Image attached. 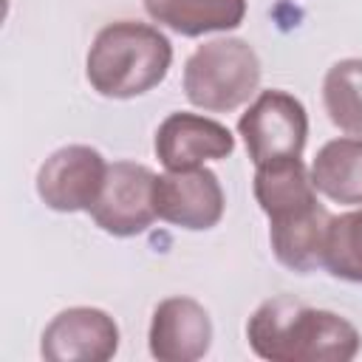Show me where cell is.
I'll list each match as a JSON object with an SVG mask.
<instances>
[{
	"label": "cell",
	"instance_id": "obj_15",
	"mask_svg": "<svg viewBox=\"0 0 362 362\" xmlns=\"http://www.w3.org/2000/svg\"><path fill=\"white\" fill-rule=\"evenodd\" d=\"M322 269L337 280L362 283V206L337 218L331 215Z\"/></svg>",
	"mask_w": 362,
	"mask_h": 362
},
{
	"label": "cell",
	"instance_id": "obj_8",
	"mask_svg": "<svg viewBox=\"0 0 362 362\" xmlns=\"http://www.w3.org/2000/svg\"><path fill=\"white\" fill-rule=\"evenodd\" d=\"M266 218H269V243L280 266L297 274H311L322 269L331 212L320 204L317 195L277 206L266 212Z\"/></svg>",
	"mask_w": 362,
	"mask_h": 362
},
{
	"label": "cell",
	"instance_id": "obj_10",
	"mask_svg": "<svg viewBox=\"0 0 362 362\" xmlns=\"http://www.w3.org/2000/svg\"><path fill=\"white\" fill-rule=\"evenodd\" d=\"M153 150L164 170H192L204 161H221L232 156L235 136L226 124L198 113H170L153 139Z\"/></svg>",
	"mask_w": 362,
	"mask_h": 362
},
{
	"label": "cell",
	"instance_id": "obj_2",
	"mask_svg": "<svg viewBox=\"0 0 362 362\" xmlns=\"http://www.w3.org/2000/svg\"><path fill=\"white\" fill-rule=\"evenodd\" d=\"M170 65L173 45L156 25L116 20L93 37L85 76L105 99H136L161 85Z\"/></svg>",
	"mask_w": 362,
	"mask_h": 362
},
{
	"label": "cell",
	"instance_id": "obj_11",
	"mask_svg": "<svg viewBox=\"0 0 362 362\" xmlns=\"http://www.w3.org/2000/svg\"><path fill=\"white\" fill-rule=\"evenodd\" d=\"M150 356L158 362H195L209 354L212 320L192 297H167L153 308L147 331Z\"/></svg>",
	"mask_w": 362,
	"mask_h": 362
},
{
	"label": "cell",
	"instance_id": "obj_3",
	"mask_svg": "<svg viewBox=\"0 0 362 362\" xmlns=\"http://www.w3.org/2000/svg\"><path fill=\"white\" fill-rule=\"evenodd\" d=\"M260 85V59L240 37L198 45L184 65V96L206 113H229L252 99Z\"/></svg>",
	"mask_w": 362,
	"mask_h": 362
},
{
	"label": "cell",
	"instance_id": "obj_5",
	"mask_svg": "<svg viewBox=\"0 0 362 362\" xmlns=\"http://www.w3.org/2000/svg\"><path fill=\"white\" fill-rule=\"evenodd\" d=\"M156 173L136 161H113L107 164L105 187L90 206L93 223L113 238L141 235L156 215Z\"/></svg>",
	"mask_w": 362,
	"mask_h": 362
},
{
	"label": "cell",
	"instance_id": "obj_6",
	"mask_svg": "<svg viewBox=\"0 0 362 362\" xmlns=\"http://www.w3.org/2000/svg\"><path fill=\"white\" fill-rule=\"evenodd\" d=\"M107 175V161L96 147L65 144L37 170V195L54 212H90Z\"/></svg>",
	"mask_w": 362,
	"mask_h": 362
},
{
	"label": "cell",
	"instance_id": "obj_12",
	"mask_svg": "<svg viewBox=\"0 0 362 362\" xmlns=\"http://www.w3.org/2000/svg\"><path fill=\"white\" fill-rule=\"evenodd\" d=\"M144 11L181 37H204L238 28L246 20V0H144Z\"/></svg>",
	"mask_w": 362,
	"mask_h": 362
},
{
	"label": "cell",
	"instance_id": "obj_7",
	"mask_svg": "<svg viewBox=\"0 0 362 362\" xmlns=\"http://www.w3.org/2000/svg\"><path fill=\"white\" fill-rule=\"evenodd\" d=\"M156 215L173 226L189 232H206L223 218V187L218 175L206 167L192 170H167L156 175Z\"/></svg>",
	"mask_w": 362,
	"mask_h": 362
},
{
	"label": "cell",
	"instance_id": "obj_9",
	"mask_svg": "<svg viewBox=\"0 0 362 362\" xmlns=\"http://www.w3.org/2000/svg\"><path fill=\"white\" fill-rule=\"evenodd\" d=\"M119 351L116 320L93 305L59 311L40 337V354L48 362H107Z\"/></svg>",
	"mask_w": 362,
	"mask_h": 362
},
{
	"label": "cell",
	"instance_id": "obj_14",
	"mask_svg": "<svg viewBox=\"0 0 362 362\" xmlns=\"http://www.w3.org/2000/svg\"><path fill=\"white\" fill-rule=\"evenodd\" d=\"M322 105L337 130L362 139V57H348L328 68Z\"/></svg>",
	"mask_w": 362,
	"mask_h": 362
},
{
	"label": "cell",
	"instance_id": "obj_4",
	"mask_svg": "<svg viewBox=\"0 0 362 362\" xmlns=\"http://www.w3.org/2000/svg\"><path fill=\"white\" fill-rule=\"evenodd\" d=\"M238 133L255 167L286 156H303L308 139V113L297 96L272 88L246 107L238 122Z\"/></svg>",
	"mask_w": 362,
	"mask_h": 362
},
{
	"label": "cell",
	"instance_id": "obj_13",
	"mask_svg": "<svg viewBox=\"0 0 362 362\" xmlns=\"http://www.w3.org/2000/svg\"><path fill=\"white\" fill-rule=\"evenodd\" d=\"M311 181L334 204H362V139L342 136L325 141L314 156Z\"/></svg>",
	"mask_w": 362,
	"mask_h": 362
},
{
	"label": "cell",
	"instance_id": "obj_1",
	"mask_svg": "<svg viewBox=\"0 0 362 362\" xmlns=\"http://www.w3.org/2000/svg\"><path fill=\"white\" fill-rule=\"evenodd\" d=\"M246 339L269 362H351L362 348L359 331L342 314L305 305L288 294L252 311Z\"/></svg>",
	"mask_w": 362,
	"mask_h": 362
}]
</instances>
